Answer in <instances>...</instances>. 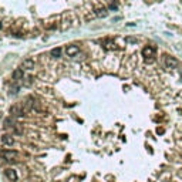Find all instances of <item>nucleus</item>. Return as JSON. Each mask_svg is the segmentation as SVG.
Returning a JSON list of instances; mask_svg holds the SVG:
<instances>
[{
    "label": "nucleus",
    "mask_w": 182,
    "mask_h": 182,
    "mask_svg": "<svg viewBox=\"0 0 182 182\" xmlns=\"http://www.w3.org/2000/svg\"><path fill=\"white\" fill-rule=\"evenodd\" d=\"M2 158L7 162H16L20 159V154L13 149H6V151H2Z\"/></svg>",
    "instance_id": "obj_1"
},
{
    "label": "nucleus",
    "mask_w": 182,
    "mask_h": 182,
    "mask_svg": "<svg viewBox=\"0 0 182 182\" xmlns=\"http://www.w3.org/2000/svg\"><path fill=\"white\" fill-rule=\"evenodd\" d=\"M155 51H156V48L154 47V46H145V47L142 48V55L145 57V61H146V63L154 61V55H155Z\"/></svg>",
    "instance_id": "obj_2"
},
{
    "label": "nucleus",
    "mask_w": 182,
    "mask_h": 182,
    "mask_svg": "<svg viewBox=\"0 0 182 182\" xmlns=\"http://www.w3.org/2000/svg\"><path fill=\"white\" fill-rule=\"evenodd\" d=\"M164 64L168 70H174L178 67V60L172 55H164Z\"/></svg>",
    "instance_id": "obj_3"
},
{
    "label": "nucleus",
    "mask_w": 182,
    "mask_h": 182,
    "mask_svg": "<svg viewBox=\"0 0 182 182\" xmlns=\"http://www.w3.org/2000/svg\"><path fill=\"white\" fill-rule=\"evenodd\" d=\"M10 114H12V117H22L26 113L23 110V105H13L10 107Z\"/></svg>",
    "instance_id": "obj_4"
},
{
    "label": "nucleus",
    "mask_w": 182,
    "mask_h": 182,
    "mask_svg": "<svg viewBox=\"0 0 182 182\" xmlns=\"http://www.w3.org/2000/svg\"><path fill=\"white\" fill-rule=\"evenodd\" d=\"M65 53H67L68 57H74V55H77L80 53V47H78V46L71 44V46H68V47L65 48Z\"/></svg>",
    "instance_id": "obj_5"
},
{
    "label": "nucleus",
    "mask_w": 182,
    "mask_h": 182,
    "mask_svg": "<svg viewBox=\"0 0 182 182\" xmlns=\"http://www.w3.org/2000/svg\"><path fill=\"white\" fill-rule=\"evenodd\" d=\"M34 60L33 58H30V57H27V58H24L23 63H22V68H26V70H31V68H34Z\"/></svg>",
    "instance_id": "obj_6"
},
{
    "label": "nucleus",
    "mask_w": 182,
    "mask_h": 182,
    "mask_svg": "<svg viewBox=\"0 0 182 182\" xmlns=\"http://www.w3.org/2000/svg\"><path fill=\"white\" fill-rule=\"evenodd\" d=\"M2 142H3V145L12 146L13 144H14V138H13L12 135H9V134H4L2 136Z\"/></svg>",
    "instance_id": "obj_7"
},
{
    "label": "nucleus",
    "mask_w": 182,
    "mask_h": 182,
    "mask_svg": "<svg viewBox=\"0 0 182 182\" xmlns=\"http://www.w3.org/2000/svg\"><path fill=\"white\" fill-rule=\"evenodd\" d=\"M6 176H7L10 181H17V172L14 169H12V168L6 169Z\"/></svg>",
    "instance_id": "obj_8"
},
{
    "label": "nucleus",
    "mask_w": 182,
    "mask_h": 182,
    "mask_svg": "<svg viewBox=\"0 0 182 182\" xmlns=\"http://www.w3.org/2000/svg\"><path fill=\"white\" fill-rule=\"evenodd\" d=\"M13 80H23V68H17L13 71Z\"/></svg>",
    "instance_id": "obj_9"
},
{
    "label": "nucleus",
    "mask_w": 182,
    "mask_h": 182,
    "mask_svg": "<svg viewBox=\"0 0 182 182\" xmlns=\"http://www.w3.org/2000/svg\"><path fill=\"white\" fill-rule=\"evenodd\" d=\"M103 46H104V48H105V50H114V48H115V44L111 40H105L103 43Z\"/></svg>",
    "instance_id": "obj_10"
},
{
    "label": "nucleus",
    "mask_w": 182,
    "mask_h": 182,
    "mask_svg": "<svg viewBox=\"0 0 182 182\" xmlns=\"http://www.w3.org/2000/svg\"><path fill=\"white\" fill-rule=\"evenodd\" d=\"M50 54H51V57L58 58V57L61 55V48H60V47H55V48H53V50L50 51Z\"/></svg>",
    "instance_id": "obj_11"
},
{
    "label": "nucleus",
    "mask_w": 182,
    "mask_h": 182,
    "mask_svg": "<svg viewBox=\"0 0 182 182\" xmlns=\"http://www.w3.org/2000/svg\"><path fill=\"white\" fill-rule=\"evenodd\" d=\"M107 14H108V12H107V9H104V7L95 10V16L97 17H105Z\"/></svg>",
    "instance_id": "obj_12"
},
{
    "label": "nucleus",
    "mask_w": 182,
    "mask_h": 182,
    "mask_svg": "<svg viewBox=\"0 0 182 182\" xmlns=\"http://www.w3.org/2000/svg\"><path fill=\"white\" fill-rule=\"evenodd\" d=\"M31 81H33V78L31 77H26V80H24V85H31Z\"/></svg>",
    "instance_id": "obj_13"
},
{
    "label": "nucleus",
    "mask_w": 182,
    "mask_h": 182,
    "mask_svg": "<svg viewBox=\"0 0 182 182\" xmlns=\"http://www.w3.org/2000/svg\"><path fill=\"white\" fill-rule=\"evenodd\" d=\"M117 7H118V6H117V3H111V4H110V9H111V10H115Z\"/></svg>",
    "instance_id": "obj_14"
},
{
    "label": "nucleus",
    "mask_w": 182,
    "mask_h": 182,
    "mask_svg": "<svg viewBox=\"0 0 182 182\" xmlns=\"http://www.w3.org/2000/svg\"><path fill=\"white\" fill-rule=\"evenodd\" d=\"M127 41H128V43H136L135 38H131V37H128V38H127Z\"/></svg>",
    "instance_id": "obj_15"
},
{
    "label": "nucleus",
    "mask_w": 182,
    "mask_h": 182,
    "mask_svg": "<svg viewBox=\"0 0 182 182\" xmlns=\"http://www.w3.org/2000/svg\"><path fill=\"white\" fill-rule=\"evenodd\" d=\"M179 75H181V80H182V68H179Z\"/></svg>",
    "instance_id": "obj_16"
},
{
    "label": "nucleus",
    "mask_w": 182,
    "mask_h": 182,
    "mask_svg": "<svg viewBox=\"0 0 182 182\" xmlns=\"http://www.w3.org/2000/svg\"><path fill=\"white\" fill-rule=\"evenodd\" d=\"M2 118H3V115H2V113H0V120H2Z\"/></svg>",
    "instance_id": "obj_17"
},
{
    "label": "nucleus",
    "mask_w": 182,
    "mask_h": 182,
    "mask_svg": "<svg viewBox=\"0 0 182 182\" xmlns=\"http://www.w3.org/2000/svg\"><path fill=\"white\" fill-rule=\"evenodd\" d=\"M0 29H2V23H0Z\"/></svg>",
    "instance_id": "obj_18"
}]
</instances>
